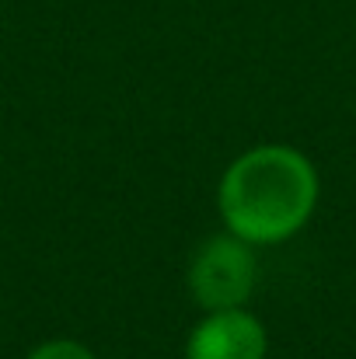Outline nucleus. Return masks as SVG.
<instances>
[{
	"instance_id": "f257e3e1",
	"label": "nucleus",
	"mask_w": 356,
	"mask_h": 359,
	"mask_svg": "<svg viewBox=\"0 0 356 359\" xmlns=\"http://www.w3.org/2000/svg\"><path fill=\"white\" fill-rule=\"evenodd\" d=\"M318 206L315 164L283 143H262L231 161L217 189L224 231L255 244L294 238Z\"/></svg>"
},
{
	"instance_id": "f03ea898",
	"label": "nucleus",
	"mask_w": 356,
	"mask_h": 359,
	"mask_svg": "<svg viewBox=\"0 0 356 359\" xmlns=\"http://www.w3.org/2000/svg\"><path fill=\"white\" fill-rule=\"evenodd\" d=\"M255 251L235 234H213L189 262V293L203 311L244 307L255 290Z\"/></svg>"
},
{
	"instance_id": "7ed1b4c3",
	"label": "nucleus",
	"mask_w": 356,
	"mask_h": 359,
	"mask_svg": "<svg viewBox=\"0 0 356 359\" xmlns=\"http://www.w3.org/2000/svg\"><path fill=\"white\" fill-rule=\"evenodd\" d=\"M265 325L244 307L206 311L185 339V359H265Z\"/></svg>"
},
{
	"instance_id": "20e7f679",
	"label": "nucleus",
	"mask_w": 356,
	"mask_h": 359,
	"mask_svg": "<svg viewBox=\"0 0 356 359\" xmlns=\"http://www.w3.org/2000/svg\"><path fill=\"white\" fill-rule=\"evenodd\" d=\"M25 359H98L84 342H74V339H49L42 346H35Z\"/></svg>"
}]
</instances>
